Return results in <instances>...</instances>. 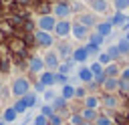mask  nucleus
Masks as SVG:
<instances>
[{"mask_svg": "<svg viewBox=\"0 0 129 125\" xmlns=\"http://www.w3.org/2000/svg\"><path fill=\"white\" fill-rule=\"evenodd\" d=\"M26 93H30V83H28V79L16 77V79L12 81V97H14V99H22Z\"/></svg>", "mask_w": 129, "mask_h": 125, "instance_id": "1", "label": "nucleus"}, {"mask_svg": "<svg viewBox=\"0 0 129 125\" xmlns=\"http://www.w3.org/2000/svg\"><path fill=\"white\" fill-rule=\"evenodd\" d=\"M36 24H38V30H42V32H52V30H54V24H56V18H54L52 14H42Z\"/></svg>", "mask_w": 129, "mask_h": 125, "instance_id": "2", "label": "nucleus"}, {"mask_svg": "<svg viewBox=\"0 0 129 125\" xmlns=\"http://www.w3.org/2000/svg\"><path fill=\"white\" fill-rule=\"evenodd\" d=\"M34 40H36V44L42 46V48H48V46H52V42H54L52 34H50V32H42V30H36V32H34Z\"/></svg>", "mask_w": 129, "mask_h": 125, "instance_id": "3", "label": "nucleus"}, {"mask_svg": "<svg viewBox=\"0 0 129 125\" xmlns=\"http://www.w3.org/2000/svg\"><path fill=\"white\" fill-rule=\"evenodd\" d=\"M69 14H71V6H69V4H64V2H56V4L52 6V16H54V18L67 20Z\"/></svg>", "mask_w": 129, "mask_h": 125, "instance_id": "4", "label": "nucleus"}, {"mask_svg": "<svg viewBox=\"0 0 129 125\" xmlns=\"http://www.w3.org/2000/svg\"><path fill=\"white\" fill-rule=\"evenodd\" d=\"M52 32H54L58 38H67V36L71 34V22H69V20H56Z\"/></svg>", "mask_w": 129, "mask_h": 125, "instance_id": "5", "label": "nucleus"}, {"mask_svg": "<svg viewBox=\"0 0 129 125\" xmlns=\"http://www.w3.org/2000/svg\"><path fill=\"white\" fill-rule=\"evenodd\" d=\"M42 60H44V67H46L48 71H54V69H58V65H60V58H58V54H56L54 50H48V52L42 56Z\"/></svg>", "mask_w": 129, "mask_h": 125, "instance_id": "6", "label": "nucleus"}, {"mask_svg": "<svg viewBox=\"0 0 129 125\" xmlns=\"http://www.w3.org/2000/svg\"><path fill=\"white\" fill-rule=\"evenodd\" d=\"M71 34H73L77 40H85V38L89 36V28L83 26V24H79V22H75V24H71Z\"/></svg>", "mask_w": 129, "mask_h": 125, "instance_id": "7", "label": "nucleus"}, {"mask_svg": "<svg viewBox=\"0 0 129 125\" xmlns=\"http://www.w3.org/2000/svg\"><path fill=\"white\" fill-rule=\"evenodd\" d=\"M38 83H40L44 89H50V87L54 85V73H52V71H42V73H40Z\"/></svg>", "mask_w": 129, "mask_h": 125, "instance_id": "8", "label": "nucleus"}, {"mask_svg": "<svg viewBox=\"0 0 129 125\" xmlns=\"http://www.w3.org/2000/svg\"><path fill=\"white\" fill-rule=\"evenodd\" d=\"M28 69H30L32 73H42L46 67H44V60H42L40 56H32V58L28 60Z\"/></svg>", "mask_w": 129, "mask_h": 125, "instance_id": "9", "label": "nucleus"}, {"mask_svg": "<svg viewBox=\"0 0 129 125\" xmlns=\"http://www.w3.org/2000/svg\"><path fill=\"white\" fill-rule=\"evenodd\" d=\"M73 62H85L87 58H89V52H87V48L85 46H79V48H75L73 50Z\"/></svg>", "mask_w": 129, "mask_h": 125, "instance_id": "10", "label": "nucleus"}, {"mask_svg": "<svg viewBox=\"0 0 129 125\" xmlns=\"http://www.w3.org/2000/svg\"><path fill=\"white\" fill-rule=\"evenodd\" d=\"M91 8L97 12V14H105L109 10V2L107 0H91Z\"/></svg>", "mask_w": 129, "mask_h": 125, "instance_id": "11", "label": "nucleus"}, {"mask_svg": "<svg viewBox=\"0 0 129 125\" xmlns=\"http://www.w3.org/2000/svg\"><path fill=\"white\" fill-rule=\"evenodd\" d=\"M16 111L12 109V107H6L4 111H2V117H0V121H4V123H12V121H16Z\"/></svg>", "mask_w": 129, "mask_h": 125, "instance_id": "12", "label": "nucleus"}, {"mask_svg": "<svg viewBox=\"0 0 129 125\" xmlns=\"http://www.w3.org/2000/svg\"><path fill=\"white\" fill-rule=\"evenodd\" d=\"M111 28H113V24H111V22L107 20V22H99V24H97V30H95V32H99V34H101V36L105 38V36H109V34H111Z\"/></svg>", "mask_w": 129, "mask_h": 125, "instance_id": "13", "label": "nucleus"}, {"mask_svg": "<svg viewBox=\"0 0 129 125\" xmlns=\"http://www.w3.org/2000/svg\"><path fill=\"white\" fill-rule=\"evenodd\" d=\"M79 79H81L83 83H91L95 77H93V73L89 71V67H83V69H79Z\"/></svg>", "mask_w": 129, "mask_h": 125, "instance_id": "14", "label": "nucleus"}, {"mask_svg": "<svg viewBox=\"0 0 129 125\" xmlns=\"http://www.w3.org/2000/svg\"><path fill=\"white\" fill-rule=\"evenodd\" d=\"M60 97H62L64 101L73 99V97H75V87H73V85H64V87L60 89Z\"/></svg>", "mask_w": 129, "mask_h": 125, "instance_id": "15", "label": "nucleus"}, {"mask_svg": "<svg viewBox=\"0 0 129 125\" xmlns=\"http://www.w3.org/2000/svg\"><path fill=\"white\" fill-rule=\"evenodd\" d=\"M81 117H83V121H87V123H91V121H95L97 119V111L95 109H83V113H81Z\"/></svg>", "mask_w": 129, "mask_h": 125, "instance_id": "16", "label": "nucleus"}, {"mask_svg": "<svg viewBox=\"0 0 129 125\" xmlns=\"http://www.w3.org/2000/svg\"><path fill=\"white\" fill-rule=\"evenodd\" d=\"M119 73V69H117V65H107L105 67V71H103V77L105 79H115V75Z\"/></svg>", "mask_w": 129, "mask_h": 125, "instance_id": "17", "label": "nucleus"}, {"mask_svg": "<svg viewBox=\"0 0 129 125\" xmlns=\"http://www.w3.org/2000/svg\"><path fill=\"white\" fill-rule=\"evenodd\" d=\"M103 89H105V91H115V89H119V79H105V81H103Z\"/></svg>", "mask_w": 129, "mask_h": 125, "instance_id": "18", "label": "nucleus"}, {"mask_svg": "<svg viewBox=\"0 0 129 125\" xmlns=\"http://www.w3.org/2000/svg\"><path fill=\"white\" fill-rule=\"evenodd\" d=\"M79 24H83V26H93L95 24V18H93V14H81L79 16Z\"/></svg>", "mask_w": 129, "mask_h": 125, "instance_id": "19", "label": "nucleus"}, {"mask_svg": "<svg viewBox=\"0 0 129 125\" xmlns=\"http://www.w3.org/2000/svg\"><path fill=\"white\" fill-rule=\"evenodd\" d=\"M22 101H24V105L30 109V107H34V105H36V95H34V93H26V95L22 97Z\"/></svg>", "mask_w": 129, "mask_h": 125, "instance_id": "20", "label": "nucleus"}, {"mask_svg": "<svg viewBox=\"0 0 129 125\" xmlns=\"http://www.w3.org/2000/svg\"><path fill=\"white\" fill-rule=\"evenodd\" d=\"M12 109L16 111V115H20V113H26V109H28V107L24 105V101H22V99H16V101H14V105H12Z\"/></svg>", "mask_w": 129, "mask_h": 125, "instance_id": "21", "label": "nucleus"}, {"mask_svg": "<svg viewBox=\"0 0 129 125\" xmlns=\"http://www.w3.org/2000/svg\"><path fill=\"white\" fill-rule=\"evenodd\" d=\"M109 22H111V24H125V22H127V16H125L123 12H117L113 18H109Z\"/></svg>", "mask_w": 129, "mask_h": 125, "instance_id": "22", "label": "nucleus"}, {"mask_svg": "<svg viewBox=\"0 0 129 125\" xmlns=\"http://www.w3.org/2000/svg\"><path fill=\"white\" fill-rule=\"evenodd\" d=\"M73 67H75L73 58H71V60H67V62H60V65H58V73H60V75H67V73H69Z\"/></svg>", "mask_w": 129, "mask_h": 125, "instance_id": "23", "label": "nucleus"}, {"mask_svg": "<svg viewBox=\"0 0 129 125\" xmlns=\"http://www.w3.org/2000/svg\"><path fill=\"white\" fill-rule=\"evenodd\" d=\"M42 97H44V101H46V105H50L54 99H56V93L52 91V89H44V93H42Z\"/></svg>", "mask_w": 129, "mask_h": 125, "instance_id": "24", "label": "nucleus"}, {"mask_svg": "<svg viewBox=\"0 0 129 125\" xmlns=\"http://www.w3.org/2000/svg\"><path fill=\"white\" fill-rule=\"evenodd\" d=\"M85 105H87V109H97L99 99H97V97H93V95H89V97H85Z\"/></svg>", "mask_w": 129, "mask_h": 125, "instance_id": "25", "label": "nucleus"}, {"mask_svg": "<svg viewBox=\"0 0 129 125\" xmlns=\"http://www.w3.org/2000/svg\"><path fill=\"white\" fill-rule=\"evenodd\" d=\"M89 38H91V44H97V46H101V44H103V36H101L99 32H91V34H89Z\"/></svg>", "mask_w": 129, "mask_h": 125, "instance_id": "26", "label": "nucleus"}, {"mask_svg": "<svg viewBox=\"0 0 129 125\" xmlns=\"http://www.w3.org/2000/svg\"><path fill=\"white\" fill-rule=\"evenodd\" d=\"M89 71L93 73V77H101V75H103V67H101L99 62H93V65L89 67Z\"/></svg>", "mask_w": 129, "mask_h": 125, "instance_id": "27", "label": "nucleus"}, {"mask_svg": "<svg viewBox=\"0 0 129 125\" xmlns=\"http://www.w3.org/2000/svg\"><path fill=\"white\" fill-rule=\"evenodd\" d=\"M40 115H42V117H46V119H50V117L54 115V109H52L50 105H42V109H40Z\"/></svg>", "mask_w": 129, "mask_h": 125, "instance_id": "28", "label": "nucleus"}, {"mask_svg": "<svg viewBox=\"0 0 129 125\" xmlns=\"http://www.w3.org/2000/svg\"><path fill=\"white\" fill-rule=\"evenodd\" d=\"M117 48H119V54H125V52H129V40H127V38H123V40H119V44H117Z\"/></svg>", "mask_w": 129, "mask_h": 125, "instance_id": "29", "label": "nucleus"}, {"mask_svg": "<svg viewBox=\"0 0 129 125\" xmlns=\"http://www.w3.org/2000/svg\"><path fill=\"white\" fill-rule=\"evenodd\" d=\"M113 6L117 8V12H123L129 6V0H113Z\"/></svg>", "mask_w": 129, "mask_h": 125, "instance_id": "30", "label": "nucleus"}, {"mask_svg": "<svg viewBox=\"0 0 129 125\" xmlns=\"http://www.w3.org/2000/svg\"><path fill=\"white\" fill-rule=\"evenodd\" d=\"M56 54H58V58H60V56H69V54H73V50L69 48V44H60Z\"/></svg>", "mask_w": 129, "mask_h": 125, "instance_id": "31", "label": "nucleus"}, {"mask_svg": "<svg viewBox=\"0 0 129 125\" xmlns=\"http://www.w3.org/2000/svg\"><path fill=\"white\" fill-rule=\"evenodd\" d=\"M97 62H99L101 67H107V65H111V56H109L107 52H101V54H99V60H97Z\"/></svg>", "mask_w": 129, "mask_h": 125, "instance_id": "32", "label": "nucleus"}, {"mask_svg": "<svg viewBox=\"0 0 129 125\" xmlns=\"http://www.w3.org/2000/svg\"><path fill=\"white\" fill-rule=\"evenodd\" d=\"M54 83H58V85H69V77L67 75H60V73H54Z\"/></svg>", "mask_w": 129, "mask_h": 125, "instance_id": "33", "label": "nucleus"}, {"mask_svg": "<svg viewBox=\"0 0 129 125\" xmlns=\"http://www.w3.org/2000/svg\"><path fill=\"white\" fill-rule=\"evenodd\" d=\"M64 105H67V101H64V99H62L60 95H58V97H56V99H54V101L50 103V107H52V109H62Z\"/></svg>", "mask_w": 129, "mask_h": 125, "instance_id": "34", "label": "nucleus"}, {"mask_svg": "<svg viewBox=\"0 0 129 125\" xmlns=\"http://www.w3.org/2000/svg\"><path fill=\"white\" fill-rule=\"evenodd\" d=\"M103 105H105V107H115V105H117V99H115L113 95H105V97H103Z\"/></svg>", "mask_w": 129, "mask_h": 125, "instance_id": "35", "label": "nucleus"}, {"mask_svg": "<svg viewBox=\"0 0 129 125\" xmlns=\"http://www.w3.org/2000/svg\"><path fill=\"white\" fill-rule=\"evenodd\" d=\"M32 125H48V119L42 117V115H36V117L32 119Z\"/></svg>", "mask_w": 129, "mask_h": 125, "instance_id": "36", "label": "nucleus"}, {"mask_svg": "<svg viewBox=\"0 0 129 125\" xmlns=\"http://www.w3.org/2000/svg\"><path fill=\"white\" fill-rule=\"evenodd\" d=\"M85 48H87V52H89V54H99V46H97V44H91V42H89Z\"/></svg>", "mask_w": 129, "mask_h": 125, "instance_id": "37", "label": "nucleus"}, {"mask_svg": "<svg viewBox=\"0 0 129 125\" xmlns=\"http://www.w3.org/2000/svg\"><path fill=\"white\" fill-rule=\"evenodd\" d=\"M48 125H62V117H58V115H52V117L48 119Z\"/></svg>", "mask_w": 129, "mask_h": 125, "instance_id": "38", "label": "nucleus"}, {"mask_svg": "<svg viewBox=\"0 0 129 125\" xmlns=\"http://www.w3.org/2000/svg\"><path fill=\"white\" fill-rule=\"evenodd\" d=\"M95 125H111V119L109 117H97L95 119Z\"/></svg>", "mask_w": 129, "mask_h": 125, "instance_id": "39", "label": "nucleus"}, {"mask_svg": "<svg viewBox=\"0 0 129 125\" xmlns=\"http://www.w3.org/2000/svg\"><path fill=\"white\" fill-rule=\"evenodd\" d=\"M107 54H109L111 58H117V56H119V48H117V46H109V50H107Z\"/></svg>", "mask_w": 129, "mask_h": 125, "instance_id": "40", "label": "nucleus"}, {"mask_svg": "<svg viewBox=\"0 0 129 125\" xmlns=\"http://www.w3.org/2000/svg\"><path fill=\"white\" fill-rule=\"evenodd\" d=\"M69 121H71V125H81V123H83V117H81V115H71Z\"/></svg>", "mask_w": 129, "mask_h": 125, "instance_id": "41", "label": "nucleus"}, {"mask_svg": "<svg viewBox=\"0 0 129 125\" xmlns=\"http://www.w3.org/2000/svg\"><path fill=\"white\" fill-rule=\"evenodd\" d=\"M119 89L127 93V91H129V83H127V81H119Z\"/></svg>", "mask_w": 129, "mask_h": 125, "instance_id": "42", "label": "nucleus"}, {"mask_svg": "<svg viewBox=\"0 0 129 125\" xmlns=\"http://www.w3.org/2000/svg\"><path fill=\"white\" fill-rule=\"evenodd\" d=\"M121 81H127V83H129V69H125V71L121 73Z\"/></svg>", "mask_w": 129, "mask_h": 125, "instance_id": "43", "label": "nucleus"}, {"mask_svg": "<svg viewBox=\"0 0 129 125\" xmlns=\"http://www.w3.org/2000/svg\"><path fill=\"white\" fill-rule=\"evenodd\" d=\"M75 97H85V89H75Z\"/></svg>", "mask_w": 129, "mask_h": 125, "instance_id": "44", "label": "nucleus"}, {"mask_svg": "<svg viewBox=\"0 0 129 125\" xmlns=\"http://www.w3.org/2000/svg\"><path fill=\"white\" fill-rule=\"evenodd\" d=\"M0 99H2V81H0Z\"/></svg>", "mask_w": 129, "mask_h": 125, "instance_id": "45", "label": "nucleus"}, {"mask_svg": "<svg viewBox=\"0 0 129 125\" xmlns=\"http://www.w3.org/2000/svg\"><path fill=\"white\" fill-rule=\"evenodd\" d=\"M81 125H93V123H87V121H83V123H81Z\"/></svg>", "mask_w": 129, "mask_h": 125, "instance_id": "46", "label": "nucleus"}, {"mask_svg": "<svg viewBox=\"0 0 129 125\" xmlns=\"http://www.w3.org/2000/svg\"><path fill=\"white\" fill-rule=\"evenodd\" d=\"M0 125H6V123H4V121H0Z\"/></svg>", "mask_w": 129, "mask_h": 125, "instance_id": "47", "label": "nucleus"}]
</instances>
